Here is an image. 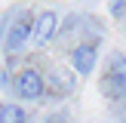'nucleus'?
<instances>
[{
	"label": "nucleus",
	"instance_id": "obj_1",
	"mask_svg": "<svg viewBox=\"0 0 126 123\" xmlns=\"http://www.w3.org/2000/svg\"><path fill=\"white\" fill-rule=\"evenodd\" d=\"M31 28H34V15H31L28 9L12 12L9 25H6V34H3V52L6 55L22 52V49L31 43Z\"/></svg>",
	"mask_w": 126,
	"mask_h": 123
},
{
	"label": "nucleus",
	"instance_id": "obj_2",
	"mask_svg": "<svg viewBox=\"0 0 126 123\" xmlns=\"http://www.w3.org/2000/svg\"><path fill=\"white\" fill-rule=\"evenodd\" d=\"M98 86L111 102H126V55L123 52H114L108 59V71Z\"/></svg>",
	"mask_w": 126,
	"mask_h": 123
},
{
	"label": "nucleus",
	"instance_id": "obj_3",
	"mask_svg": "<svg viewBox=\"0 0 126 123\" xmlns=\"http://www.w3.org/2000/svg\"><path fill=\"white\" fill-rule=\"evenodd\" d=\"M12 89H16V95L22 98V102H40V98L46 95V80H43L34 68H25V71L16 74Z\"/></svg>",
	"mask_w": 126,
	"mask_h": 123
},
{
	"label": "nucleus",
	"instance_id": "obj_4",
	"mask_svg": "<svg viewBox=\"0 0 126 123\" xmlns=\"http://www.w3.org/2000/svg\"><path fill=\"white\" fill-rule=\"evenodd\" d=\"M55 34H59V12L55 9H43L40 15H34V28H31V43L34 46L52 43Z\"/></svg>",
	"mask_w": 126,
	"mask_h": 123
},
{
	"label": "nucleus",
	"instance_id": "obj_5",
	"mask_svg": "<svg viewBox=\"0 0 126 123\" xmlns=\"http://www.w3.org/2000/svg\"><path fill=\"white\" fill-rule=\"evenodd\" d=\"M95 65H98V43L95 40L77 43V46L71 49V68H74V74L89 77V74L95 71Z\"/></svg>",
	"mask_w": 126,
	"mask_h": 123
},
{
	"label": "nucleus",
	"instance_id": "obj_6",
	"mask_svg": "<svg viewBox=\"0 0 126 123\" xmlns=\"http://www.w3.org/2000/svg\"><path fill=\"white\" fill-rule=\"evenodd\" d=\"M0 123H28V114H25V108L6 102L0 105Z\"/></svg>",
	"mask_w": 126,
	"mask_h": 123
},
{
	"label": "nucleus",
	"instance_id": "obj_7",
	"mask_svg": "<svg viewBox=\"0 0 126 123\" xmlns=\"http://www.w3.org/2000/svg\"><path fill=\"white\" fill-rule=\"evenodd\" d=\"M52 83H55V92L59 95H68L74 89V74H68L65 68H55L52 71Z\"/></svg>",
	"mask_w": 126,
	"mask_h": 123
},
{
	"label": "nucleus",
	"instance_id": "obj_8",
	"mask_svg": "<svg viewBox=\"0 0 126 123\" xmlns=\"http://www.w3.org/2000/svg\"><path fill=\"white\" fill-rule=\"evenodd\" d=\"M108 9H111V15H114V18H123V15H126V0H111Z\"/></svg>",
	"mask_w": 126,
	"mask_h": 123
},
{
	"label": "nucleus",
	"instance_id": "obj_9",
	"mask_svg": "<svg viewBox=\"0 0 126 123\" xmlns=\"http://www.w3.org/2000/svg\"><path fill=\"white\" fill-rule=\"evenodd\" d=\"M9 18H12V12H3V15H0V46H3V34H6V25H9Z\"/></svg>",
	"mask_w": 126,
	"mask_h": 123
}]
</instances>
